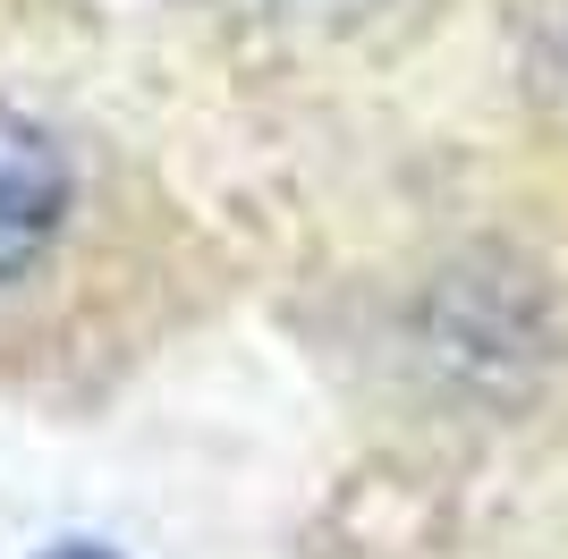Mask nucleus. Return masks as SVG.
Returning <instances> with one entry per match:
<instances>
[{"label": "nucleus", "instance_id": "nucleus-2", "mask_svg": "<svg viewBox=\"0 0 568 559\" xmlns=\"http://www.w3.org/2000/svg\"><path fill=\"white\" fill-rule=\"evenodd\" d=\"M43 559H119V551H111V542H51Z\"/></svg>", "mask_w": 568, "mask_h": 559}, {"label": "nucleus", "instance_id": "nucleus-1", "mask_svg": "<svg viewBox=\"0 0 568 559\" xmlns=\"http://www.w3.org/2000/svg\"><path fill=\"white\" fill-rule=\"evenodd\" d=\"M69 153L34 128L26 111L0 102V288L26 280L51 255V237L69 221Z\"/></svg>", "mask_w": 568, "mask_h": 559}]
</instances>
